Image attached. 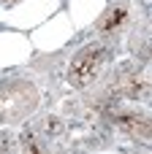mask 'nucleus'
Masks as SVG:
<instances>
[{"instance_id": "obj_7", "label": "nucleus", "mask_w": 152, "mask_h": 154, "mask_svg": "<svg viewBox=\"0 0 152 154\" xmlns=\"http://www.w3.org/2000/svg\"><path fill=\"white\" fill-rule=\"evenodd\" d=\"M19 152L22 154H46V149H44V143L38 141L35 133H24L22 135V143H19Z\"/></svg>"}, {"instance_id": "obj_4", "label": "nucleus", "mask_w": 152, "mask_h": 154, "mask_svg": "<svg viewBox=\"0 0 152 154\" xmlns=\"http://www.w3.org/2000/svg\"><path fill=\"white\" fill-rule=\"evenodd\" d=\"M114 125L122 130V133H128V135H133V138H139V141H150V116L147 114H141V111H133V108H120L117 114H114Z\"/></svg>"}, {"instance_id": "obj_3", "label": "nucleus", "mask_w": 152, "mask_h": 154, "mask_svg": "<svg viewBox=\"0 0 152 154\" xmlns=\"http://www.w3.org/2000/svg\"><path fill=\"white\" fill-rule=\"evenodd\" d=\"M131 16H133L131 3H128V0H117V3H112V5L103 11V16L95 22V30H98V35H103V38H117V35L125 32V27L131 24Z\"/></svg>"}, {"instance_id": "obj_5", "label": "nucleus", "mask_w": 152, "mask_h": 154, "mask_svg": "<svg viewBox=\"0 0 152 154\" xmlns=\"http://www.w3.org/2000/svg\"><path fill=\"white\" fill-rule=\"evenodd\" d=\"M131 51L133 54H141L147 60V54H150V19H144V22L136 24L133 38H131Z\"/></svg>"}, {"instance_id": "obj_6", "label": "nucleus", "mask_w": 152, "mask_h": 154, "mask_svg": "<svg viewBox=\"0 0 152 154\" xmlns=\"http://www.w3.org/2000/svg\"><path fill=\"white\" fill-rule=\"evenodd\" d=\"M35 133H41V135H46L49 141H54V138H60V135L65 133V122H63L60 116H54V114H46V116L35 125Z\"/></svg>"}, {"instance_id": "obj_1", "label": "nucleus", "mask_w": 152, "mask_h": 154, "mask_svg": "<svg viewBox=\"0 0 152 154\" xmlns=\"http://www.w3.org/2000/svg\"><path fill=\"white\" fill-rule=\"evenodd\" d=\"M41 103V92L33 79H3L0 81V127L24 122Z\"/></svg>"}, {"instance_id": "obj_9", "label": "nucleus", "mask_w": 152, "mask_h": 154, "mask_svg": "<svg viewBox=\"0 0 152 154\" xmlns=\"http://www.w3.org/2000/svg\"><path fill=\"white\" fill-rule=\"evenodd\" d=\"M3 143H5V138H3V135H0V154H3Z\"/></svg>"}, {"instance_id": "obj_8", "label": "nucleus", "mask_w": 152, "mask_h": 154, "mask_svg": "<svg viewBox=\"0 0 152 154\" xmlns=\"http://www.w3.org/2000/svg\"><path fill=\"white\" fill-rule=\"evenodd\" d=\"M16 3H19V0H0V5H5V8H8V5H16Z\"/></svg>"}, {"instance_id": "obj_2", "label": "nucleus", "mask_w": 152, "mask_h": 154, "mask_svg": "<svg viewBox=\"0 0 152 154\" xmlns=\"http://www.w3.org/2000/svg\"><path fill=\"white\" fill-rule=\"evenodd\" d=\"M109 62V49L103 43H87L82 46L73 57H71V65H68V84L73 89H87L90 84H95L101 76H103V68Z\"/></svg>"}]
</instances>
